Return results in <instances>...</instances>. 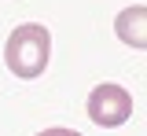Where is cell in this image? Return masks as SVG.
Listing matches in <instances>:
<instances>
[{
    "instance_id": "obj_1",
    "label": "cell",
    "mask_w": 147,
    "mask_h": 136,
    "mask_svg": "<svg viewBox=\"0 0 147 136\" xmlns=\"http://www.w3.org/2000/svg\"><path fill=\"white\" fill-rule=\"evenodd\" d=\"M48 59H52V33L40 22H22L11 30V37L4 44V63L15 77L22 81L40 77L48 70Z\"/></svg>"
},
{
    "instance_id": "obj_2",
    "label": "cell",
    "mask_w": 147,
    "mask_h": 136,
    "mask_svg": "<svg viewBox=\"0 0 147 136\" xmlns=\"http://www.w3.org/2000/svg\"><path fill=\"white\" fill-rule=\"evenodd\" d=\"M88 118L99 125V129H118L132 118V96H129L121 85H96L88 92Z\"/></svg>"
},
{
    "instance_id": "obj_3",
    "label": "cell",
    "mask_w": 147,
    "mask_h": 136,
    "mask_svg": "<svg viewBox=\"0 0 147 136\" xmlns=\"http://www.w3.org/2000/svg\"><path fill=\"white\" fill-rule=\"evenodd\" d=\"M114 33H118L121 44H129V48H144V52H147V4H136V7L118 11Z\"/></svg>"
},
{
    "instance_id": "obj_4",
    "label": "cell",
    "mask_w": 147,
    "mask_h": 136,
    "mask_svg": "<svg viewBox=\"0 0 147 136\" xmlns=\"http://www.w3.org/2000/svg\"><path fill=\"white\" fill-rule=\"evenodd\" d=\"M37 136H81L77 129H44V133H37Z\"/></svg>"
}]
</instances>
